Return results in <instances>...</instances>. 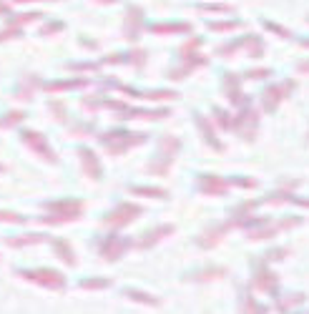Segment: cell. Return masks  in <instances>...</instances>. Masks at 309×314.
Returning <instances> with one entry per match:
<instances>
[{
    "mask_svg": "<svg viewBox=\"0 0 309 314\" xmlns=\"http://www.w3.org/2000/svg\"><path fill=\"white\" fill-rule=\"evenodd\" d=\"M151 98H156V101H161V98H176V93H171V91H154Z\"/></svg>",
    "mask_w": 309,
    "mask_h": 314,
    "instance_id": "cell-23",
    "label": "cell"
},
{
    "mask_svg": "<svg viewBox=\"0 0 309 314\" xmlns=\"http://www.w3.org/2000/svg\"><path fill=\"white\" fill-rule=\"evenodd\" d=\"M111 282L108 279H91V282H81L83 289H103V286H108Z\"/></svg>",
    "mask_w": 309,
    "mask_h": 314,
    "instance_id": "cell-19",
    "label": "cell"
},
{
    "mask_svg": "<svg viewBox=\"0 0 309 314\" xmlns=\"http://www.w3.org/2000/svg\"><path fill=\"white\" fill-rule=\"evenodd\" d=\"M0 221H5V224H26V219L20 214H13V211H0Z\"/></svg>",
    "mask_w": 309,
    "mask_h": 314,
    "instance_id": "cell-17",
    "label": "cell"
},
{
    "mask_svg": "<svg viewBox=\"0 0 309 314\" xmlns=\"http://www.w3.org/2000/svg\"><path fill=\"white\" fill-rule=\"evenodd\" d=\"M10 38H20V28H10V26H8V30L0 33V43H3V40H10Z\"/></svg>",
    "mask_w": 309,
    "mask_h": 314,
    "instance_id": "cell-21",
    "label": "cell"
},
{
    "mask_svg": "<svg viewBox=\"0 0 309 314\" xmlns=\"http://www.w3.org/2000/svg\"><path fill=\"white\" fill-rule=\"evenodd\" d=\"M219 176H204V181H201V186H204V191H209V194H221L224 189H226V181H217Z\"/></svg>",
    "mask_w": 309,
    "mask_h": 314,
    "instance_id": "cell-10",
    "label": "cell"
},
{
    "mask_svg": "<svg viewBox=\"0 0 309 314\" xmlns=\"http://www.w3.org/2000/svg\"><path fill=\"white\" fill-rule=\"evenodd\" d=\"M138 214H141V209H138L136 204H118V206L106 216L103 224L108 229H121V227H126V224H131Z\"/></svg>",
    "mask_w": 309,
    "mask_h": 314,
    "instance_id": "cell-3",
    "label": "cell"
},
{
    "mask_svg": "<svg viewBox=\"0 0 309 314\" xmlns=\"http://www.w3.org/2000/svg\"><path fill=\"white\" fill-rule=\"evenodd\" d=\"M20 277H26V279H31L40 286H48V289H63L65 286L63 274L53 272V269H23Z\"/></svg>",
    "mask_w": 309,
    "mask_h": 314,
    "instance_id": "cell-2",
    "label": "cell"
},
{
    "mask_svg": "<svg viewBox=\"0 0 309 314\" xmlns=\"http://www.w3.org/2000/svg\"><path fill=\"white\" fill-rule=\"evenodd\" d=\"M0 169H3V166H0Z\"/></svg>",
    "mask_w": 309,
    "mask_h": 314,
    "instance_id": "cell-26",
    "label": "cell"
},
{
    "mask_svg": "<svg viewBox=\"0 0 309 314\" xmlns=\"http://www.w3.org/2000/svg\"><path fill=\"white\" fill-rule=\"evenodd\" d=\"M13 3H38V0H13Z\"/></svg>",
    "mask_w": 309,
    "mask_h": 314,
    "instance_id": "cell-25",
    "label": "cell"
},
{
    "mask_svg": "<svg viewBox=\"0 0 309 314\" xmlns=\"http://www.w3.org/2000/svg\"><path fill=\"white\" fill-rule=\"evenodd\" d=\"M131 191H133V194H141V196H163L161 189H138V186H133Z\"/></svg>",
    "mask_w": 309,
    "mask_h": 314,
    "instance_id": "cell-20",
    "label": "cell"
},
{
    "mask_svg": "<svg viewBox=\"0 0 309 314\" xmlns=\"http://www.w3.org/2000/svg\"><path fill=\"white\" fill-rule=\"evenodd\" d=\"M88 81H65V83H48V91H58V88H78L86 86Z\"/></svg>",
    "mask_w": 309,
    "mask_h": 314,
    "instance_id": "cell-18",
    "label": "cell"
},
{
    "mask_svg": "<svg viewBox=\"0 0 309 314\" xmlns=\"http://www.w3.org/2000/svg\"><path fill=\"white\" fill-rule=\"evenodd\" d=\"M35 86H38V78H35V76H26V78H23V86L18 91V98H20V101H31L33 88Z\"/></svg>",
    "mask_w": 309,
    "mask_h": 314,
    "instance_id": "cell-11",
    "label": "cell"
},
{
    "mask_svg": "<svg viewBox=\"0 0 309 314\" xmlns=\"http://www.w3.org/2000/svg\"><path fill=\"white\" fill-rule=\"evenodd\" d=\"M126 297H133V299H138V302H144V304H158L156 297H149V294H144V291H133V289H126Z\"/></svg>",
    "mask_w": 309,
    "mask_h": 314,
    "instance_id": "cell-15",
    "label": "cell"
},
{
    "mask_svg": "<svg viewBox=\"0 0 309 314\" xmlns=\"http://www.w3.org/2000/svg\"><path fill=\"white\" fill-rule=\"evenodd\" d=\"M26 118V114L23 111H10L8 116H3L0 118V128H10V126H18L20 121Z\"/></svg>",
    "mask_w": 309,
    "mask_h": 314,
    "instance_id": "cell-14",
    "label": "cell"
},
{
    "mask_svg": "<svg viewBox=\"0 0 309 314\" xmlns=\"http://www.w3.org/2000/svg\"><path fill=\"white\" fill-rule=\"evenodd\" d=\"M53 249H56V254L65 261V264H76V257H73V249L68 246V241H63V239H56L53 241Z\"/></svg>",
    "mask_w": 309,
    "mask_h": 314,
    "instance_id": "cell-8",
    "label": "cell"
},
{
    "mask_svg": "<svg viewBox=\"0 0 309 314\" xmlns=\"http://www.w3.org/2000/svg\"><path fill=\"white\" fill-rule=\"evenodd\" d=\"M154 33H176V30H186V26H154Z\"/></svg>",
    "mask_w": 309,
    "mask_h": 314,
    "instance_id": "cell-22",
    "label": "cell"
},
{
    "mask_svg": "<svg viewBox=\"0 0 309 314\" xmlns=\"http://www.w3.org/2000/svg\"><path fill=\"white\" fill-rule=\"evenodd\" d=\"M199 126H201V131H204V136H206V141L211 143V146H214V148H221V143H219L217 139H214V131H211V128H209V126H206V121H204V118H201V116H199Z\"/></svg>",
    "mask_w": 309,
    "mask_h": 314,
    "instance_id": "cell-16",
    "label": "cell"
},
{
    "mask_svg": "<svg viewBox=\"0 0 309 314\" xmlns=\"http://www.w3.org/2000/svg\"><path fill=\"white\" fill-rule=\"evenodd\" d=\"M78 156H81V161H83L86 173L91 176L93 181H98V178H101V164H98L96 153H93L91 148H78Z\"/></svg>",
    "mask_w": 309,
    "mask_h": 314,
    "instance_id": "cell-5",
    "label": "cell"
},
{
    "mask_svg": "<svg viewBox=\"0 0 309 314\" xmlns=\"http://www.w3.org/2000/svg\"><path fill=\"white\" fill-rule=\"evenodd\" d=\"M43 239H45L43 234H26V236H10L8 244H10V246H28V244H38V241H43Z\"/></svg>",
    "mask_w": 309,
    "mask_h": 314,
    "instance_id": "cell-9",
    "label": "cell"
},
{
    "mask_svg": "<svg viewBox=\"0 0 309 314\" xmlns=\"http://www.w3.org/2000/svg\"><path fill=\"white\" fill-rule=\"evenodd\" d=\"M171 231H174L171 227H158V229H154L151 234H146V236H144L141 246H151V244H156V241H158L161 236H166V234H171Z\"/></svg>",
    "mask_w": 309,
    "mask_h": 314,
    "instance_id": "cell-13",
    "label": "cell"
},
{
    "mask_svg": "<svg viewBox=\"0 0 309 314\" xmlns=\"http://www.w3.org/2000/svg\"><path fill=\"white\" fill-rule=\"evenodd\" d=\"M23 141L31 146L33 151H38L45 161H51V164H56V153L51 151V146L45 143V139L40 136V133H35V131H23Z\"/></svg>",
    "mask_w": 309,
    "mask_h": 314,
    "instance_id": "cell-4",
    "label": "cell"
},
{
    "mask_svg": "<svg viewBox=\"0 0 309 314\" xmlns=\"http://www.w3.org/2000/svg\"><path fill=\"white\" fill-rule=\"evenodd\" d=\"M128 15H131V20H126V26L131 23V28H126V33H128V38H131V40H136V28L141 26V10H138V8H131V10H128Z\"/></svg>",
    "mask_w": 309,
    "mask_h": 314,
    "instance_id": "cell-12",
    "label": "cell"
},
{
    "mask_svg": "<svg viewBox=\"0 0 309 314\" xmlns=\"http://www.w3.org/2000/svg\"><path fill=\"white\" fill-rule=\"evenodd\" d=\"M56 30H63V23H51V26H45L40 33H43V35H48V33H56Z\"/></svg>",
    "mask_w": 309,
    "mask_h": 314,
    "instance_id": "cell-24",
    "label": "cell"
},
{
    "mask_svg": "<svg viewBox=\"0 0 309 314\" xmlns=\"http://www.w3.org/2000/svg\"><path fill=\"white\" fill-rule=\"evenodd\" d=\"M287 91H292V83H284V86H277V88H272V91H267V93H264V108H267V111H274Z\"/></svg>",
    "mask_w": 309,
    "mask_h": 314,
    "instance_id": "cell-7",
    "label": "cell"
},
{
    "mask_svg": "<svg viewBox=\"0 0 309 314\" xmlns=\"http://www.w3.org/2000/svg\"><path fill=\"white\" fill-rule=\"evenodd\" d=\"M126 246H128V241L118 239V236H111L108 241H103V244H101V254H103L106 259H111V261H113V259H118L121 254H124Z\"/></svg>",
    "mask_w": 309,
    "mask_h": 314,
    "instance_id": "cell-6",
    "label": "cell"
},
{
    "mask_svg": "<svg viewBox=\"0 0 309 314\" xmlns=\"http://www.w3.org/2000/svg\"><path fill=\"white\" fill-rule=\"evenodd\" d=\"M144 133H126V131H111V133H106L101 143L108 148V153H121L126 148H131V146H138V143H144Z\"/></svg>",
    "mask_w": 309,
    "mask_h": 314,
    "instance_id": "cell-1",
    "label": "cell"
}]
</instances>
